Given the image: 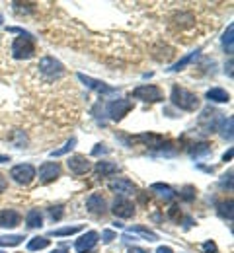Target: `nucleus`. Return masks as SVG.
Listing matches in <instances>:
<instances>
[{
  "label": "nucleus",
  "mask_w": 234,
  "mask_h": 253,
  "mask_svg": "<svg viewBox=\"0 0 234 253\" xmlns=\"http://www.w3.org/2000/svg\"><path fill=\"white\" fill-rule=\"evenodd\" d=\"M170 99H172V103H174L176 107H180L182 111H195V109L199 107V97L193 94V92H189V90H186V88H180V86H174V88H172Z\"/></svg>",
  "instance_id": "1"
},
{
  "label": "nucleus",
  "mask_w": 234,
  "mask_h": 253,
  "mask_svg": "<svg viewBox=\"0 0 234 253\" xmlns=\"http://www.w3.org/2000/svg\"><path fill=\"white\" fill-rule=\"evenodd\" d=\"M18 32H20V37H16L14 43H12V55H14V59H32L35 55L34 37L30 33L22 32V30H18Z\"/></svg>",
  "instance_id": "2"
},
{
  "label": "nucleus",
  "mask_w": 234,
  "mask_h": 253,
  "mask_svg": "<svg viewBox=\"0 0 234 253\" xmlns=\"http://www.w3.org/2000/svg\"><path fill=\"white\" fill-rule=\"evenodd\" d=\"M131 97L140 99V101H150V103H154V101H162V99H164V95H162V92H160V88H158V86H152V84H144V86L135 88L133 92H131Z\"/></svg>",
  "instance_id": "3"
},
{
  "label": "nucleus",
  "mask_w": 234,
  "mask_h": 253,
  "mask_svg": "<svg viewBox=\"0 0 234 253\" xmlns=\"http://www.w3.org/2000/svg\"><path fill=\"white\" fill-rule=\"evenodd\" d=\"M10 177L20 183V185H30L35 179V168L32 164H20V166H14L12 171H10Z\"/></svg>",
  "instance_id": "4"
},
{
  "label": "nucleus",
  "mask_w": 234,
  "mask_h": 253,
  "mask_svg": "<svg viewBox=\"0 0 234 253\" xmlns=\"http://www.w3.org/2000/svg\"><path fill=\"white\" fill-rule=\"evenodd\" d=\"M37 68L47 78H61L65 74V66L59 63L57 59H53V57H43L39 61V64H37Z\"/></svg>",
  "instance_id": "5"
},
{
  "label": "nucleus",
  "mask_w": 234,
  "mask_h": 253,
  "mask_svg": "<svg viewBox=\"0 0 234 253\" xmlns=\"http://www.w3.org/2000/svg\"><path fill=\"white\" fill-rule=\"evenodd\" d=\"M131 109H133V103L129 99H113L105 107V111H107V115H109L111 121H121Z\"/></svg>",
  "instance_id": "6"
},
{
  "label": "nucleus",
  "mask_w": 234,
  "mask_h": 253,
  "mask_svg": "<svg viewBox=\"0 0 234 253\" xmlns=\"http://www.w3.org/2000/svg\"><path fill=\"white\" fill-rule=\"evenodd\" d=\"M78 80L84 84V86H88L90 90H94V92H98L100 95H113L115 94V88H111V86H107L105 82H101V80H96V78H92V76H86V74H78Z\"/></svg>",
  "instance_id": "7"
},
{
  "label": "nucleus",
  "mask_w": 234,
  "mask_h": 253,
  "mask_svg": "<svg viewBox=\"0 0 234 253\" xmlns=\"http://www.w3.org/2000/svg\"><path fill=\"white\" fill-rule=\"evenodd\" d=\"M61 175V166L57 162H45L39 168V179L41 183H51Z\"/></svg>",
  "instance_id": "8"
},
{
  "label": "nucleus",
  "mask_w": 234,
  "mask_h": 253,
  "mask_svg": "<svg viewBox=\"0 0 234 253\" xmlns=\"http://www.w3.org/2000/svg\"><path fill=\"white\" fill-rule=\"evenodd\" d=\"M111 212H113L115 216H119V218H131L135 214V205L131 201L123 199V197H117V199L113 201Z\"/></svg>",
  "instance_id": "9"
},
{
  "label": "nucleus",
  "mask_w": 234,
  "mask_h": 253,
  "mask_svg": "<svg viewBox=\"0 0 234 253\" xmlns=\"http://www.w3.org/2000/svg\"><path fill=\"white\" fill-rule=\"evenodd\" d=\"M98 240H100V234L98 232H86V234H82L78 240H76V252L78 253H86V252H90L96 244H98Z\"/></svg>",
  "instance_id": "10"
},
{
  "label": "nucleus",
  "mask_w": 234,
  "mask_h": 253,
  "mask_svg": "<svg viewBox=\"0 0 234 253\" xmlns=\"http://www.w3.org/2000/svg\"><path fill=\"white\" fill-rule=\"evenodd\" d=\"M221 113L219 111H215V109H205L203 111V115L199 117V125L205 128V132H215L217 130V121H221V117H219Z\"/></svg>",
  "instance_id": "11"
},
{
  "label": "nucleus",
  "mask_w": 234,
  "mask_h": 253,
  "mask_svg": "<svg viewBox=\"0 0 234 253\" xmlns=\"http://www.w3.org/2000/svg\"><path fill=\"white\" fill-rule=\"evenodd\" d=\"M109 191L111 193H115V195H119V197H125V195H131L135 191V185L129 181V179H123V177H119V179H113V181H109Z\"/></svg>",
  "instance_id": "12"
},
{
  "label": "nucleus",
  "mask_w": 234,
  "mask_h": 253,
  "mask_svg": "<svg viewBox=\"0 0 234 253\" xmlns=\"http://www.w3.org/2000/svg\"><path fill=\"white\" fill-rule=\"evenodd\" d=\"M67 166L72 173H78V175L90 171V162L84 158V156H70L67 162Z\"/></svg>",
  "instance_id": "13"
},
{
  "label": "nucleus",
  "mask_w": 234,
  "mask_h": 253,
  "mask_svg": "<svg viewBox=\"0 0 234 253\" xmlns=\"http://www.w3.org/2000/svg\"><path fill=\"white\" fill-rule=\"evenodd\" d=\"M86 209L92 212V214H103L105 212V199L98 195V193H92L88 199H86Z\"/></svg>",
  "instance_id": "14"
},
{
  "label": "nucleus",
  "mask_w": 234,
  "mask_h": 253,
  "mask_svg": "<svg viewBox=\"0 0 234 253\" xmlns=\"http://www.w3.org/2000/svg\"><path fill=\"white\" fill-rule=\"evenodd\" d=\"M20 220H22L20 212H16V211H12V209L0 211V226H2V228H16V226L20 224Z\"/></svg>",
  "instance_id": "15"
},
{
  "label": "nucleus",
  "mask_w": 234,
  "mask_h": 253,
  "mask_svg": "<svg viewBox=\"0 0 234 253\" xmlns=\"http://www.w3.org/2000/svg\"><path fill=\"white\" fill-rule=\"evenodd\" d=\"M133 142H142L144 146L156 148V146H162L164 138L158 136V134H139V136H133V138H131V144H133Z\"/></svg>",
  "instance_id": "16"
},
{
  "label": "nucleus",
  "mask_w": 234,
  "mask_h": 253,
  "mask_svg": "<svg viewBox=\"0 0 234 253\" xmlns=\"http://www.w3.org/2000/svg\"><path fill=\"white\" fill-rule=\"evenodd\" d=\"M207 99L209 101H215V103H229L231 101V94L223 88H211L207 92Z\"/></svg>",
  "instance_id": "17"
},
{
  "label": "nucleus",
  "mask_w": 234,
  "mask_h": 253,
  "mask_svg": "<svg viewBox=\"0 0 234 253\" xmlns=\"http://www.w3.org/2000/svg\"><path fill=\"white\" fill-rule=\"evenodd\" d=\"M117 171H119V168H117L115 164H111V162H98V164H96V173L101 175V177L113 175V173H117Z\"/></svg>",
  "instance_id": "18"
},
{
  "label": "nucleus",
  "mask_w": 234,
  "mask_h": 253,
  "mask_svg": "<svg viewBox=\"0 0 234 253\" xmlns=\"http://www.w3.org/2000/svg\"><path fill=\"white\" fill-rule=\"evenodd\" d=\"M150 189L158 191V195H160L164 201H174V199H176L174 189H172L170 185H166V183H152V187H150Z\"/></svg>",
  "instance_id": "19"
},
{
  "label": "nucleus",
  "mask_w": 234,
  "mask_h": 253,
  "mask_svg": "<svg viewBox=\"0 0 234 253\" xmlns=\"http://www.w3.org/2000/svg\"><path fill=\"white\" fill-rule=\"evenodd\" d=\"M26 222H28L30 228H41V226H43V216H41V212H39L37 209H32V211L26 214Z\"/></svg>",
  "instance_id": "20"
},
{
  "label": "nucleus",
  "mask_w": 234,
  "mask_h": 253,
  "mask_svg": "<svg viewBox=\"0 0 234 253\" xmlns=\"http://www.w3.org/2000/svg\"><path fill=\"white\" fill-rule=\"evenodd\" d=\"M49 240L47 238H41V236H37V238H32L30 240V244H28V250L30 252H37V250H45V248H49Z\"/></svg>",
  "instance_id": "21"
},
{
  "label": "nucleus",
  "mask_w": 234,
  "mask_h": 253,
  "mask_svg": "<svg viewBox=\"0 0 234 253\" xmlns=\"http://www.w3.org/2000/svg\"><path fill=\"white\" fill-rule=\"evenodd\" d=\"M197 55H199V49H197V51H193V53H189V55H187V57H184L182 61H178V63L174 64L170 70H174V72H178V70H184V66H187V64L191 63V61H195V59H197Z\"/></svg>",
  "instance_id": "22"
},
{
  "label": "nucleus",
  "mask_w": 234,
  "mask_h": 253,
  "mask_svg": "<svg viewBox=\"0 0 234 253\" xmlns=\"http://www.w3.org/2000/svg\"><path fill=\"white\" fill-rule=\"evenodd\" d=\"M217 209H219V214H221L223 218L233 220V201H223V203L217 205Z\"/></svg>",
  "instance_id": "23"
},
{
  "label": "nucleus",
  "mask_w": 234,
  "mask_h": 253,
  "mask_svg": "<svg viewBox=\"0 0 234 253\" xmlns=\"http://www.w3.org/2000/svg\"><path fill=\"white\" fill-rule=\"evenodd\" d=\"M233 35H234V26L231 24L229 28H227V32L223 35V45H225V49H227V53L229 55H233Z\"/></svg>",
  "instance_id": "24"
},
{
  "label": "nucleus",
  "mask_w": 234,
  "mask_h": 253,
  "mask_svg": "<svg viewBox=\"0 0 234 253\" xmlns=\"http://www.w3.org/2000/svg\"><path fill=\"white\" fill-rule=\"evenodd\" d=\"M131 232H135V234H140L144 240H148V242H156L158 240V236L154 234V232H150L148 228H142V226H133L131 228Z\"/></svg>",
  "instance_id": "25"
},
{
  "label": "nucleus",
  "mask_w": 234,
  "mask_h": 253,
  "mask_svg": "<svg viewBox=\"0 0 234 253\" xmlns=\"http://www.w3.org/2000/svg\"><path fill=\"white\" fill-rule=\"evenodd\" d=\"M233 123H234L233 117L221 121V134H223L227 140H233Z\"/></svg>",
  "instance_id": "26"
},
{
  "label": "nucleus",
  "mask_w": 234,
  "mask_h": 253,
  "mask_svg": "<svg viewBox=\"0 0 234 253\" xmlns=\"http://www.w3.org/2000/svg\"><path fill=\"white\" fill-rule=\"evenodd\" d=\"M195 148H191L189 150V154L193 156V158H197V156H205V154H209L211 152V144L209 142H199V144H193Z\"/></svg>",
  "instance_id": "27"
},
{
  "label": "nucleus",
  "mask_w": 234,
  "mask_h": 253,
  "mask_svg": "<svg viewBox=\"0 0 234 253\" xmlns=\"http://www.w3.org/2000/svg\"><path fill=\"white\" fill-rule=\"evenodd\" d=\"M82 226H68V228H61V230H53L49 236H55V238H61V236H72L76 232H80Z\"/></svg>",
  "instance_id": "28"
},
{
  "label": "nucleus",
  "mask_w": 234,
  "mask_h": 253,
  "mask_svg": "<svg viewBox=\"0 0 234 253\" xmlns=\"http://www.w3.org/2000/svg\"><path fill=\"white\" fill-rule=\"evenodd\" d=\"M74 146H76V138L72 136L70 140H67V144H65L63 148H59V150H53V152H51V158H59V156L67 154V152H70V150H72Z\"/></svg>",
  "instance_id": "29"
},
{
  "label": "nucleus",
  "mask_w": 234,
  "mask_h": 253,
  "mask_svg": "<svg viewBox=\"0 0 234 253\" xmlns=\"http://www.w3.org/2000/svg\"><path fill=\"white\" fill-rule=\"evenodd\" d=\"M22 240H24V236H20V234H16V236H0V246H18V244H22Z\"/></svg>",
  "instance_id": "30"
},
{
  "label": "nucleus",
  "mask_w": 234,
  "mask_h": 253,
  "mask_svg": "<svg viewBox=\"0 0 234 253\" xmlns=\"http://www.w3.org/2000/svg\"><path fill=\"white\" fill-rule=\"evenodd\" d=\"M63 214H65V211H63V207H61V205H57V207H51V209H49V216H51L53 220H61V218H63Z\"/></svg>",
  "instance_id": "31"
},
{
  "label": "nucleus",
  "mask_w": 234,
  "mask_h": 253,
  "mask_svg": "<svg viewBox=\"0 0 234 253\" xmlns=\"http://www.w3.org/2000/svg\"><path fill=\"white\" fill-rule=\"evenodd\" d=\"M195 193H197V191H195V187L187 185V187H184V191H182V199L189 203V201H193V199H195Z\"/></svg>",
  "instance_id": "32"
},
{
  "label": "nucleus",
  "mask_w": 234,
  "mask_h": 253,
  "mask_svg": "<svg viewBox=\"0 0 234 253\" xmlns=\"http://www.w3.org/2000/svg\"><path fill=\"white\" fill-rule=\"evenodd\" d=\"M115 240V232H111V230H103L101 232V242L103 244H111Z\"/></svg>",
  "instance_id": "33"
},
{
  "label": "nucleus",
  "mask_w": 234,
  "mask_h": 253,
  "mask_svg": "<svg viewBox=\"0 0 234 253\" xmlns=\"http://www.w3.org/2000/svg\"><path fill=\"white\" fill-rule=\"evenodd\" d=\"M109 148H105V144H98L94 150H92V156H100V154H107Z\"/></svg>",
  "instance_id": "34"
},
{
  "label": "nucleus",
  "mask_w": 234,
  "mask_h": 253,
  "mask_svg": "<svg viewBox=\"0 0 234 253\" xmlns=\"http://www.w3.org/2000/svg\"><path fill=\"white\" fill-rule=\"evenodd\" d=\"M203 252H205V253H215V252H217V244H215V242H205V244H203Z\"/></svg>",
  "instance_id": "35"
},
{
  "label": "nucleus",
  "mask_w": 234,
  "mask_h": 253,
  "mask_svg": "<svg viewBox=\"0 0 234 253\" xmlns=\"http://www.w3.org/2000/svg\"><path fill=\"white\" fill-rule=\"evenodd\" d=\"M6 187H8V181H6V177L0 173V193H4V191H6Z\"/></svg>",
  "instance_id": "36"
},
{
  "label": "nucleus",
  "mask_w": 234,
  "mask_h": 253,
  "mask_svg": "<svg viewBox=\"0 0 234 253\" xmlns=\"http://www.w3.org/2000/svg\"><path fill=\"white\" fill-rule=\"evenodd\" d=\"M170 218L178 220V207H172V209H170Z\"/></svg>",
  "instance_id": "37"
},
{
  "label": "nucleus",
  "mask_w": 234,
  "mask_h": 253,
  "mask_svg": "<svg viewBox=\"0 0 234 253\" xmlns=\"http://www.w3.org/2000/svg\"><path fill=\"white\" fill-rule=\"evenodd\" d=\"M156 253H174V252H172V248H168V246H160V248L156 250Z\"/></svg>",
  "instance_id": "38"
},
{
  "label": "nucleus",
  "mask_w": 234,
  "mask_h": 253,
  "mask_svg": "<svg viewBox=\"0 0 234 253\" xmlns=\"http://www.w3.org/2000/svg\"><path fill=\"white\" fill-rule=\"evenodd\" d=\"M127 253H148L146 250H142V248H131Z\"/></svg>",
  "instance_id": "39"
},
{
  "label": "nucleus",
  "mask_w": 234,
  "mask_h": 253,
  "mask_svg": "<svg viewBox=\"0 0 234 253\" xmlns=\"http://www.w3.org/2000/svg\"><path fill=\"white\" fill-rule=\"evenodd\" d=\"M231 158H233V150H229V152H227V154L223 156V160H225V162H229Z\"/></svg>",
  "instance_id": "40"
},
{
  "label": "nucleus",
  "mask_w": 234,
  "mask_h": 253,
  "mask_svg": "<svg viewBox=\"0 0 234 253\" xmlns=\"http://www.w3.org/2000/svg\"><path fill=\"white\" fill-rule=\"evenodd\" d=\"M4 162H10V156H2L0 154V164H4Z\"/></svg>",
  "instance_id": "41"
},
{
  "label": "nucleus",
  "mask_w": 234,
  "mask_h": 253,
  "mask_svg": "<svg viewBox=\"0 0 234 253\" xmlns=\"http://www.w3.org/2000/svg\"><path fill=\"white\" fill-rule=\"evenodd\" d=\"M51 253H67L65 250H55V252H51Z\"/></svg>",
  "instance_id": "42"
},
{
  "label": "nucleus",
  "mask_w": 234,
  "mask_h": 253,
  "mask_svg": "<svg viewBox=\"0 0 234 253\" xmlns=\"http://www.w3.org/2000/svg\"><path fill=\"white\" fill-rule=\"evenodd\" d=\"M0 24H2V16H0Z\"/></svg>",
  "instance_id": "43"
}]
</instances>
